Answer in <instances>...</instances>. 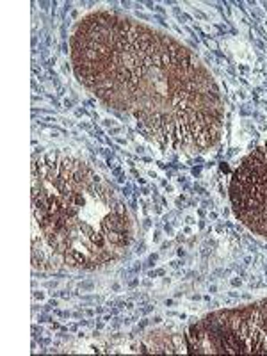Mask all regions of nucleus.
I'll return each mask as SVG.
<instances>
[{
    "label": "nucleus",
    "instance_id": "obj_1",
    "mask_svg": "<svg viewBox=\"0 0 267 356\" xmlns=\"http://www.w3.org/2000/svg\"><path fill=\"white\" fill-rule=\"evenodd\" d=\"M79 82L168 150L221 139L225 102L212 73L180 41L114 11L89 13L72 34Z\"/></svg>",
    "mask_w": 267,
    "mask_h": 356
},
{
    "label": "nucleus",
    "instance_id": "obj_2",
    "mask_svg": "<svg viewBox=\"0 0 267 356\" xmlns=\"http://www.w3.org/2000/svg\"><path fill=\"white\" fill-rule=\"evenodd\" d=\"M33 262L93 271L118 262L132 244V221L116 191L84 161L44 154L31 171Z\"/></svg>",
    "mask_w": 267,
    "mask_h": 356
},
{
    "label": "nucleus",
    "instance_id": "obj_3",
    "mask_svg": "<svg viewBox=\"0 0 267 356\" xmlns=\"http://www.w3.org/2000/svg\"><path fill=\"white\" fill-rule=\"evenodd\" d=\"M187 348L205 355H267V300L198 321L191 326Z\"/></svg>",
    "mask_w": 267,
    "mask_h": 356
},
{
    "label": "nucleus",
    "instance_id": "obj_4",
    "mask_svg": "<svg viewBox=\"0 0 267 356\" xmlns=\"http://www.w3.org/2000/svg\"><path fill=\"white\" fill-rule=\"evenodd\" d=\"M230 202L235 218L267 239V143L251 152L234 171Z\"/></svg>",
    "mask_w": 267,
    "mask_h": 356
}]
</instances>
